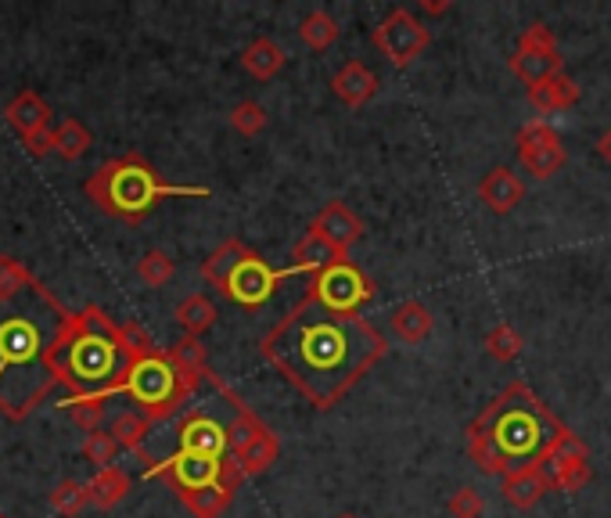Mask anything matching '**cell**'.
<instances>
[{
  "mask_svg": "<svg viewBox=\"0 0 611 518\" xmlns=\"http://www.w3.org/2000/svg\"><path fill=\"white\" fill-rule=\"evenodd\" d=\"M389 339L360 313H331L302 296L263 339L259 356L317 411H331L385 360Z\"/></svg>",
  "mask_w": 611,
  "mask_h": 518,
  "instance_id": "6da1fadb",
  "label": "cell"
},
{
  "mask_svg": "<svg viewBox=\"0 0 611 518\" xmlns=\"http://www.w3.org/2000/svg\"><path fill=\"white\" fill-rule=\"evenodd\" d=\"M72 310L43 281L0 296V414L22 422L54 393V350Z\"/></svg>",
  "mask_w": 611,
  "mask_h": 518,
  "instance_id": "7a4b0ae2",
  "label": "cell"
},
{
  "mask_svg": "<svg viewBox=\"0 0 611 518\" xmlns=\"http://www.w3.org/2000/svg\"><path fill=\"white\" fill-rule=\"evenodd\" d=\"M565 428L569 425H561L526 382H511L468 425V457L478 472L500 479L526 465L543 468Z\"/></svg>",
  "mask_w": 611,
  "mask_h": 518,
  "instance_id": "3957f363",
  "label": "cell"
},
{
  "mask_svg": "<svg viewBox=\"0 0 611 518\" xmlns=\"http://www.w3.org/2000/svg\"><path fill=\"white\" fill-rule=\"evenodd\" d=\"M130 360L134 356L120 339V324L101 307H83L72 313L54 350V379L69 388V400H108L120 396Z\"/></svg>",
  "mask_w": 611,
  "mask_h": 518,
  "instance_id": "277c9868",
  "label": "cell"
},
{
  "mask_svg": "<svg viewBox=\"0 0 611 518\" xmlns=\"http://www.w3.org/2000/svg\"><path fill=\"white\" fill-rule=\"evenodd\" d=\"M83 195L94 206L123 224H141L158 201L166 198H209V187H180L166 184L158 169L137 152H126L120 158L101 163L83 184Z\"/></svg>",
  "mask_w": 611,
  "mask_h": 518,
  "instance_id": "5b68a950",
  "label": "cell"
},
{
  "mask_svg": "<svg viewBox=\"0 0 611 518\" xmlns=\"http://www.w3.org/2000/svg\"><path fill=\"white\" fill-rule=\"evenodd\" d=\"M120 396L134 403L137 414L148 417V422H166V417H173L191 400V388L169 367L166 350H155L148 356L130 360V367L120 382Z\"/></svg>",
  "mask_w": 611,
  "mask_h": 518,
  "instance_id": "8992f818",
  "label": "cell"
},
{
  "mask_svg": "<svg viewBox=\"0 0 611 518\" xmlns=\"http://www.w3.org/2000/svg\"><path fill=\"white\" fill-rule=\"evenodd\" d=\"M144 475L152 479H166L173 494H191V489H206L216 483H235L241 486L245 475L238 472L235 454L227 457H201V454H169L166 460H155V465H144Z\"/></svg>",
  "mask_w": 611,
  "mask_h": 518,
  "instance_id": "52a82bcc",
  "label": "cell"
},
{
  "mask_svg": "<svg viewBox=\"0 0 611 518\" xmlns=\"http://www.w3.org/2000/svg\"><path fill=\"white\" fill-rule=\"evenodd\" d=\"M306 299L331 313H360L374 299V281L345 256V259H334L331 267L310 273Z\"/></svg>",
  "mask_w": 611,
  "mask_h": 518,
  "instance_id": "ba28073f",
  "label": "cell"
},
{
  "mask_svg": "<svg viewBox=\"0 0 611 518\" xmlns=\"http://www.w3.org/2000/svg\"><path fill=\"white\" fill-rule=\"evenodd\" d=\"M432 33L425 25H421L417 19L406 8H396L385 14V22L371 33V43L377 51H382L385 58L396 69H406L414 62V58H421V51L428 48Z\"/></svg>",
  "mask_w": 611,
  "mask_h": 518,
  "instance_id": "9c48e42d",
  "label": "cell"
},
{
  "mask_svg": "<svg viewBox=\"0 0 611 518\" xmlns=\"http://www.w3.org/2000/svg\"><path fill=\"white\" fill-rule=\"evenodd\" d=\"M284 278H288V270H273L263 256L249 249V256H245L238 270L230 273V281L224 284L220 296L238 302V307H245V310H256L273 299V292H278Z\"/></svg>",
  "mask_w": 611,
  "mask_h": 518,
  "instance_id": "30bf717a",
  "label": "cell"
},
{
  "mask_svg": "<svg viewBox=\"0 0 611 518\" xmlns=\"http://www.w3.org/2000/svg\"><path fill=\"white\" fill-rule=\"evenodd\" d=\"M515 144H518V163L526 166V173H532L536 180H550L565 163H569V152H565L558 130L543 120H532L521 126Z\"/></svg>",
  "mask_w": 611,
  "mask_h": 518,
  "instance_id": "8fae6325",
  "label": "cell"
},
{
  "mask_svg": "<svg viewBox=\"0 0 611 518\" xmlns=\"http://www.w3.org/2000/svg\"><path fill=\"white\" fill-rule=\"evenodd\" d=\"M310 230H317V235L324 238L339 256H349V249L363 238V230L367 227H363V220L345 206V201H328V206L313 216Z\"/></svg>",
  "mask_w": 611,
  "mask_h": 518,
  "instance_id": "7c38bea8",
  "label": "cell"
},
{
  "mask_svg": "<svg viewBox=\"0 0 611 518\" xmlns=\"http://www.w3.org/2000/svg\"><path fill=\"white\" fill-rule=\"evenodd\" d=\"M177 450L184 454H201V457H227V432L224 425L209 417L206 411L187 414L177 428Z\"/></svg>",
  "mask_w": 611,
  "mask_h": 518,
  "instance_id": "4fadbf2b",
  "label": "cell"
},
{
  "mask_svg": "<svg viewBox=\"0 0 611 518\" xmlns=\"http://www.w3.org/2000/svg\"><path fill=\"white\" fill-rule=\"evenodd\" d=\"M478 198L486 201L489 213L507 216L511 209H518L521 198H526V184H521L507 166H497V169L486 173L483 184H478Z\"/></svg>",
  "mask_w": 611,
  "mask_h": 518,
  "instance_id": "5bb4252c",
  "label": "cell"
},
{
  "mask_svg": "<svg viewBox=\"0 0 611 518\" xmlns=\"http://www.w3.org/2000/svg\"><path fill=\"white\" fill-rule=\"evenodd\" d=\"M166 360H169V367L177 371V379L191 388H198V382L209 374V350H206V342L201 339H191V335H184L177 339L166 350Z\"/></svg>",
  "mask_w": 611,
  "mask_h": 518,
  "instance_id": "9a60e30c",
  "label": "cell"
},
{
  "mask_svg": "<svg viewBox=\"0 0 611 518\" xmlns=\"http://www.w3.org/2000/svg\"><path fill=\"white\" fill-rule=\"evenodd\" d=\"M331 91L334 97L349 108H363L367 101L377 94V76L363 65V62H345L339 72L331 76Z\"/></svg>",
  "mask_w": 611,
  "mask_h": 518,
  "instance_id": "2e32d148",
  "label": "cell"
},
{
  "mask_svg": "<svg viewBox=\"0 0 611 518\" xmlns=\"http://www.w3.org/2000/svg\"><path fill=\"white\" fill-rule=\"evenodd\" d=\"M547 489H550L547 472L540 465H526V468H515V472L504 475L500 494H504L507 504H515L518 511H529V508H536V504L543 500Z\"/></svg>",
  "mask_w": 611,
  "mask_h": 518,
  "instance_id": "e0dca14e",
  "label": "cell"
},
{
  "mask_svg": "<svg viewBox=\"0 0 611 518\" xmlns=\"http://www.w3.org/2000/svg\"><path fill=\"white\" fill-rule=\"evenodd\" d=\"M432 324H435L432 310L425 307V302H417V299H406V302H400V307L392 310V317H389L392 335H396L400 342H406V345L425 342V339L432 335Z\"/></svg>",
  "mask_w": 611,
  "mask_h": 518,
  "instance_id": "ac0fdd59",
  "label": "cell"
},
{
  "mask_svg": "<svg viewBox=\"0 0 611 518\" xmlns=\"http://www.w3.org/2000/svg\"><path fill=\"white\" fill-rule=\"evenodd\" d=\"M245 256H249V245H245L241 238H227L224 245H216V249L201 259L198 273L216 288V292H224V284L230 281V273L238 270V263Z\"/></svg>",
  "mask_w": 611,
  "mask_h": 518,
  "instance_id": "d6986e66",
  "label": "cell"
},
{
  "mask_svg": "<svg viewBox=\"0 0 611 518\" xmlns=\"http://www.w3.org/2000/svg\"><path fill=\"white\" fill-rule=\"evenodd\" d=\"M576 101H579V83L565 76V72H558V76H550L543 83L529 86V105L536 112H543V115H555V112L572 108Z\"/></svg>",
  "mask_w": 611,
  "mask_h": 518,
  "instance_id": "ffe728a7",
  "label": "cell"
},
{
  "mask_svg": "<svg viewBox=\"0 0 611 518\" xmlns=\"http://www.w3.org/2000/svg\"><path fill=\"white\" fill-rule=\"evenodd\" d=\"M130 486H134V479H130L123 468H115V465L97 468L94 479L86 483V504H91V508H97V511H112L115 504L126 500Z\"/></svg>",
  "mask_w": 611,
  "mask_h": 518,
  "instance_id": "44dd1931",
  "label": "cell"
},
{
  "mask_svg": "<svg viewBox=\"0 0 611 518\" xmlns=\"http://www.w3.org/2000/svg\"><path fill=\"white\" fill-rule=\"evenodd\" d=\"M4 115H8V123L25 137V134H37V130H48L54 112H51V105L40 94L22 91V94L11 97V105L4 108Z\"/></svg>",
  "mask_w": 611,
  "mask_h": 518,
  "instance_id": "7402d4cb",
  "label": "cell"
},
{
  "mask_svg": "<svg viewBox=\"0 0 611 518\" xmlns=\"http://www.w3.org/2000/svg\"><path fill=\"white\" fill-rule=\"evenodd\" d=\"M241 69L249 72L252 80H259V83L273 80V76H278V72L284 69V51H281V43L270 40V37L252 40L249 48L241 51Z\"/></svg>",
  "mask_w": 611,
  "mask_h": 518,
  "instance_id": "603a6c76",
  "label": "cell"
},
{
  "mask_svg": "<svg viewBox=\"0 0 611 518\" xmlns=\"http://www.w3.org/2000/svg\"><path fill=\"white\" fill-rule=\"evenodd\" d=\"M278 454H281V443H278V436H273V428L263 425V428H259L256 436L235 454V460H238V472H241V475H263L267 468H273V460H278Z\"/></svg>",
  "mask_w": 611,
  "mask_h": 518,
  "instance_id": "cb8c5ba5",
  "label": "cell"
},
{
  "mask_svg": "<svg viewBox=\"0 0 611 518\" xmlns=\"http://www.w3.org/2000/svg\"><path fill=\"white\" fill-rule=\"evenodd\" d=\"M334 259H345L331 249V245L317 235V230H306V235L296 241V249H292V267H288V273H317V270H324L331 267Z\"/></svg>",
  "mask_w": 611,
  "mask_h": 518,
  "instance_id": "d4e9b609",
  "label": "cell"
},
{
  "mask_svg": "<svg viewBox=\"0 0 611 518\" xmlns=\"http://www.w3.org/2000/svg\"><path fill=\"white\" fill-rule=\"evenodd\" d=\"M238 489L241 486H235V483H216V486L191 489V494H177V497L195 518H220L230 508V500H235Z\"/></svg>",
  "mask_w": 611,
  "mask_h": 518,
  "instance_id": "484cf974",
  "label": "cell"
},
{
  "mask_svg": "<svg viewBox=\"0 0 611 518\" xmlns=\"http://www.w3.org/2000/svg\"><path fill=\"white\" fill-rule=\"evenodd\" d=\"M173 317H177V324L191 339H201L209 328H216V321H220V313H216V302L209 296H187Z\"/></svg>",
  "mask_w": 611,
  "mask_h": 518,
  "instance_id": "4316f807",
  "label": "cell"
},
{
  "mask_svg": "<svg viewBox=\"0 0 611 518\" xmlns=\"http://www.w3.org/2000/svg\"><path fill=\"white\" fill-rule=\"evenodd\" d=\"M51 134H54V155H62L65 163H76V158L86 155V148L94 144L91 130L80 120H62L58 126H51Z\"/></svg>",
  "mask_w": 611,
  "mask_h": 518,
  "instance_id": "83f0119b",
  "label": "cell"
},
{
  "mask_svg": "<svg viewBox=\"0 0 611 518\" xmlns=\"http://www.w3.org/2000/svg\"><path fill=\"white\" fill-rule=\"evenodd\" d=\"M511 72L521 80V83H543L550 76H558L561 72V58L558 54H511Z\"/></svg>",
  "mask_w": 611,
  "mask_h": 518,
  "instance_id": "f1b7e54d",
  "label": "cell"
},
{
  "mask_svg": "<svg viewBox=\"0 0 611 518\" xmlns=\"http://www.w3.org/2000/svg\"><path fill=\"white\" fill-rule=\"evenodd\" d=\"M299 40L306 43L310 51H328L334 40H339V22L331 19L328 11H310L306 19L299 22Z\"/></svg>",
  "mask_w": 611,
  "mask_h": 518,
  "instance_id": "f546056e",
  "label": "cell"
},
{
  "mask_svg": "<svg viewBox=\"0 0 611 518\" xmlns=\"http://www.w3.org/2000/svg\"><path fill=\"white\" fill-rule=\"evenodd\" d=\"M173 273H177V263H173V256L163 252V249H148L137 259V278H141V284H148V288L169 284Z\"/></svg>",
  "mask_w": 611,
  "mask_h": 518,
  "instance_id": "4dcf8cb0",
  "label": "cell"
},
{
  "mask_svg": "<svg viewBox=\"0 0 611 518\" xmlns=\"http://www.w3.org/2000/svg\"><path fill=\"white\" fill-rule=\"evenodd\" d=\"M148 417H141L137 411H123L120 417L112 422V428H108V436L115 439V446H126V450H141V443H144V436H148Z\"/></svg>",
  "mask_w": 611,
  "mask_h": 518,
  "instance_id": "1f68e13d",
  "label": "cell"
},
{
  "mask_svg": "<svg viewBox=\"0 0 611 518\" xmlns=\"http://www.w3.org/2000/svg\"><path fill=\"white\" fill-rule=\"evenodd\" d=\"M547 483L561 494H579L590 483V460H565V465L547 468Z\"/></svg>",
  "mask_w": 611,
  "mask_h": 518,
  "instance_id": "d6a6232c",
  "label": "cell"
},
{
  "mask_svg": "<svg viewBox=\"0 0 611 518\" xmlns=\"http://www.w3.org/2000/svg\"><path fill=\"white\" fill-rule=\"evenodd\" d=\"M86 508V486L76 479H65L51 489V511L62 518H76Z\"/></svg>",
  "mask_w": 611,
  "mask_h": 518,
  "instance_id": "836d02e7",
  "label": "cell"
},
{
  "mask_svg": "<svg viewBox=\"0 0 611 518\" xmlns=\"http://www.w3.org/2000/svg\"><path fill=\"white\" fill-rule=\"evenodd\" d=\"M230 126L238 130V134H245V137H256L259 130L267 126V108L259 105V101H252V97H245V101H238L235 108H230Z\"/></svg>",
  "mask_w": 611,
  "mask_h": 518,
  "instance_id": "e575fe53",
  "label": "cell"
},
{
  "mask_svg": "<svg viewBox=\"0 0 611 518\" xmlns=\"http://www.w3.org/2000/svg\"><path fill=\"white\" fill-rule=\"evenodd\" d=\"M521 345H526V342H521V335H518V331H515L511 324H497V328H493L489 335H486V353H489L493 360H504V364L521 353Z\"/></svg>",
  "mask_w": 611,
  "mask_h": 518,
  "instance_id": "d590c367",
  "label": "cell"
},
{
  "mask_svg": "<svg viewBox=\"0 0 611 518\" xmlns=\"http://www.w3.org/2000/svg\"><path fill=\"white\" fill-rule=\"evenodd\" d=\"M65 407H69V417L76 422V428L83 432H97L101 428V417H105V400H65Z\"/></svg>",
  "mask_w": 611,
  "mask_h": 518,
  "instance_id": "8d00e7d4",
  "label": "cell"
},
{
  "mask_svg": "<svg viewBox=\"0 0 611 518\" xmlns=\"http://www.w3.org/2000/svg\"><path fill=\"white\" fill-rule=\"evenodd\" d=\"M115 439L108 436V432H86V439H83V457L91 460V465H97V468H108L112 460H115Z\"/></svg>",
  "mask_w": 611,
  "mask_h": 518,
  "instance_id": "74e56055",
  "label": "cell"
},
{
  "mask_svg": "<svg viewBox=\"0 0 611 518\" xmlns=\"http://www.w3.org/2000/svg\"><path fill=\"white\" fill-rule=\"evenodd\" d=\"M518 54H558V40H555V33H550L547 25H529L526 33L518 37V48H515Z\"/></svg>",
  "mask_w": 611,
  "mask_h": 518,
  "instance_id": "f35d334b",
  "label": "cell"
},
{
  "mask_svg": "<svg viewBox=\"0 0 611 518\" xmlns=\"http://www.w3.org/2000/svg\"><path fill=\"white\" fill-rule=\"evenodd\" d=\"M483 511H486V500L472 486H460L457 494L449 497V515L454 518H483Z\"/></svg>",
  "mask_w": 611,
  "mask_h": 518,
  "instance_id": "ab89813d",
  "label": "cell"
},
{
  "mask_svg": "<svg viewBox=\"0 0 611 518\" xmlns=\"http://www.w3.org/2000/svg\"><path fill=\"white\" fill-rule=\"evenodd\" d=\"M120 339H123V345H126V353L130 356H148V353H155L158 345H155V339L144 331L137 321H126V324H120Z\"/></svg>",
  "mask_w": 611,
  "mask_h": 518,
  "instance_id": "60d3db41",
  "label": "cell"
},
{
  "mask_svg": "<svg viewBox=\"0 0 611 518\" xmlns=\"http://www.w3.org/2000/svg\"><path fill=\"white\" fill-rule=\"evenodd\" d=\"M33 281V273H29L19 259L14 256H0V296H8V292H19L22 284Z\"/></svg>",
  "mask_w": 611,
  "mask_h": 518,
  "instance_id": "b9f144b4",
  "label": "cell"
},
{
  "mask_svg": "<svg viewBox=\"0 0 611 518\" xmlns=\"http://www.w3.org/2000/svg\"><path fill=\"white\" fill-rule=\"evenodd\" d=\"M22 148H25V155H33V158L51 155V152H54V134H51V126H48V130H37V134H25V137H22Z\"/></svg>",
  "mask_w": 611,
  "mask_h": 518,
  "instance_id": "7bdbcfd3",
  "label": "cell"
},
{
  "mask_svg": "<svg viewBox=\"0 0 611 518\" xmlns=\"http://www.w3.org/2000/svg\"><path fill=\"white\" fill-rule=\"evenodd\" d=\"M598 155L604 158V163L611 166V126L604 130V134L598 137Z\"/></svg>",
  "mask_w": 611,
  "mask_h": 518,
  "instance_id": "ee69618b",
  "label": "cell"
},
{
  "mask_svg": "<svg viewBox=\"0 0 611 518\" xmlns=\"http://www.w3.org/2000/svg\"><path fill=\"white\" fill-rule=\"evenodd\" d=\"M421 8H425L428 14H443V11H449L446 0H439V4H435V0H425V4H421Z\"/></svg>",
  "mask_w": 611,
  "mask_h": 518,
  "instance_id": "f6af8a7d",
  "label": "cell"
},
{
  "mask_svg": "<svg viewBox=\"0 0 611 518\" xmlns=\"http://www.w3.org/2000/svg\"><path fill=\"white\" fill-rule=\"evenodd\" d=\"M339 518H356V515H339Z\"/></svg>",
  "mask_w": 611,
  "mask_h": 518,
  "instance_id": "bcb514c9",
  "label": "cell"
},
{
  "mask_svg": "<svg viewBox=\"0 0 611 518\" xmlns=\"http://www.w3.org/2000/svg\"><path fill=\"white\" fill-rule=\"evenodd\" d=\"M0 518H4V511H0Z\"/></svg>",
  "mask_w": 611,
  "mask_h": 518,
  "instance_id": "7dc6e473",
  "label": "cell"
}]
</instances>
